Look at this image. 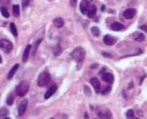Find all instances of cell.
Masks as SVG:
<instances>
[{"instance_id":"obj_32","label":"cell","mask_w":147,"mask_h":119,"mask_svg":"<svg viewBox=\"0 0 147 119\" xmlns=\"http://www.w3.org/2000/svg\"><path fill=\"white\" fill-rule=\"evenodd\" d=\"M140 28H141V29H143L144 31H146V26H140Z\"/></svg>"},{"instance_id":"obj_18","label":"cell","mask_w":147,"mask_h":119,"mask_svg":"<svg viewBox=\"0 0 147 119\" xmlns=\"http://www.w3.org/2000/svg\"><path fill=\"white\" fill-rule=\"evenodd\" d=\"M133 37H134L135 41H137V42H142V41H144V39H145V35H144V34H142V33L135 32V33H134V35H133Z\"/></svg>"},{"instance_id":"obj_10","label":"cell","mask_w":147,"mask_h":119,"mask_svg":"<svg viewBox=\"0 0 147 119\" xmlns=\"http://www.w3.org/2000/svg\"><path fill=\"white\" fill-rule=\"evenodd\" d=\"M56 90H57V86L56 85L51 86V87L47 90V92L45 93V95H44V99L47 100V99H49V98H51L52 96H53V94L56 92Z\"/></svg>"},{"instance_id":"obj_12","label":"cell","mask_w":147,"mask_h":119,"mask_svg":"<svg viewBox=\"0 0 147 119\" xmlns=\"http://www.w3.org/2000/svg\"><path fill=\"white\" fill-rule=\"evenodd\" d=\"M30 49H32V45L30 44L27 45L26 49H25V51H24V54H23V58H22L24 63H26L27 61H28V59H29V53H30Z\"/></svg>"},{"instance_id":"obj_4","label":"cell","mask_w":147,"mask_h":119,"mask_svg":"<svg viewBox=\"0 0 147 119\" xmlns=\"http://www.w3.org/2000/svg\"><path fill=\"white\" fill-rule=\"evenodd\" d=\"M97 115L99 118H112V113L109 109H107L105 108H97Z\"/></svg>"},{"instance_id":"obj_14","label":"cell","mask_w":147,"mask_h":119,"mask_svg":"<svg viewBox=\"0 0 147 119\" xmlns=\"http://www.w3.org/2000/svg\"><path fill=\"white\" fill-rule=\"evenodd\" d=\"M102 79L107 83H113L114 82V75L112 73H103L102 74Z\"/></svg>"},{"instance_id":"obj_11","label":"cell","mask_w":147,"mask_h":119,"mask_svg":"<svg viewBox=\"0 0 147 119\" xmlns=\"http://www.w3.org/2000/svg\"><path fill=\"white\" fill-rule=\"evenodd\" d=\"M96 12H97V8H96V6H94V5H91L90 7H88L87 9V16L88 18H90V19H92V18H94L96 15Z\"/></svg>"},{"instance_id":"obj_33","label":"cell","mask_w":147,"mask_h":119,"mask_svg":"<svg viewBox=\"0 0 147 119\" xmlns=\"http://www.w3.org/2000/svg\"><path fill=\"white\" fill-rule=\"evenodd\" d=\"M75 3H76V0H72V5L75 6Z\"/></svg>"},{"instance_id":"obj_24","label":"cell","mask_w":147,"mask_h":119,"mask_svg":"<svg viewBox=\"0 0 147 119\" xmlns=\"http://www.w3.org/2000/svg\"><path fill=\"white\" fill-rule=\"evenodd\" d=\"M14 100H15V97L13 94H10L7 98V104L8 105H12V104H14Z\"/></svg>"},{"instance_id":"obj_31","label":"cell","mask_w":147,"mask_h":119,"mask_svg":"<svg viewBox=\"0 0 147 119\" xmlns=\"http://www.w3.org/2000/svg\"><path fill=\"white\" fill-rule=\"evenodd\" d=\"M0 2L3 4H7V3H10V0H0Z\"/></svg>"},{"instance_id":"obj_23","label":"cell","mask_w":147,"mask_h":119,"mask_svg":"<svg viewBox=\"0 0 147 119\" xmlns=\"http://www.w3.org/2000/svg\"><path fill=\"white\" fill-rule=\"evenodd\" d=\"M91 33L94 35V36H99L100 35V30L97 26H92L91 27Z\"/></svg>"},{"instance_id":"obj_34","label":"cell","mask_w":147,"mask_h":119,"mask_svg":"<svg viewBox=\"0 0 147 119\" xmlns=\"http://www.w3.org/2000/svg\"><path fill=\"white\" fill-rule=\"evenodd\" d=\"M85 118H88V114H87V113H85Z\"/></svg>"},{"instance_id":"obj_17","label":"cell","mask_w":147,"mask_h":119,"mask_svg":"<svg viewBox=\"0 0 147 119\" xmlns=\"http://www.w3.org/2000/svg\"><path fill=\"white\" fill-rule=\"evenodd\" d=\"M18 68H19V64L18 63H16V64H15L14 67H12L11 68V70H10V72H9V73H8V79H9V80H10V79H12L13 78V76H14L15 75V73H16V71L18 70Z\"/></svg>"},{"instance_id":"obj_2","label":"cell","mask_w":147,"mask_h":119,"mask_svg":"<svg viewBox=\"0 0 147 119\" xmlns=\"http://www.w3.org/2000/svg\"><path fill=\"white\" fill-rule=\"evenodd\" d=\"M29 89V84L28 81H22L16 87V94L19 97H24Z\"/></svg>"},{"instance_id":"obj_22","label":"cell","mask_w":147,"mask_h":119,"mask_svg":"<svg viewBox=\"0 0 147 119\" xmlns=\"http://www.w3.org/2000/svg\"><path fill=\"white\" fill-rule=\"evenodd\" d=\"M8 113H9V111H8L7 108H2L1 110H0V118H5L8 115Z\"/></svg>"},{"instance_id":"obj_35","label":"cell","mask_w":147,"mask_h":119,"mask_svg":"<svg viewBox=\"0 0 147 119\" xmlns=\"http://www.w3.org/2000/svg\"><path fill=\"white\" fill-rule=\"evenodd\" d=\"M101 9H102V11H104V10H105V6H104V5H103V6H102V8H101Z\"/></svg>"},{"instance_id":"obj_15","label":"cell","mask_w":147,"mask_h":119,"mask_svg":"<svg viewBox=\"0 0 147 119\" xmlns=\"http://www.w3.org/2000/svg\"><path fill=\"white\" fill-rule=\"evenodd\" d=\"M87 9H88V1L86 0H82L80 4V10L82 14H86V12H87Z\"/></svg>"},{"instance_id":"obj_28","label":"cell","mask_w":147,"mask_h":119,"mask_svg":"<svg viewBox=\"0 0 147 119\" xmlns=\"http://www.w3.org/2000/svg\"><path fill=\"white\" fill-rule=\"evenodd\" d=\"M111 91V86H107L105 87V89L102 90V95H107L108 93H110Z\"/></svg>"},{"instance_id":"obj_21","label":"cell","mask_w":147,"mask_h":119,"mask_svg":"<svg viewBox=\"0 0 147 119\" xmlns=\"http://www.w3.org/2000/svg\"><path fill=\"white\" fill-rule=\"evenodd\" d=\"M13 15L15 17L20 16V7H19V5H13Z\"/></svg>"},{"instance_id":"obj_19","label":"cell","mask_w":147,"mask_h":119,"mask_svg":"<svg viewBox=\"0 0 147 119\" xmlns=\"http://www.w3.org/2000/svg\"><path fill=\"white\" fill-rule=\"evenodd\" d=\"M10 28H11V32H12V34L14 35L15 37H17V36H18V30H17V27H16V25H15L14 22H11V23H10Z\"/></svg>"},{"instance_id":"obj_20","label":"cell","mask_w":147,"mask_h":119,"mask_svg":"<svg viewBox=\"0 0 147 119\" xmlns=\"http://www.w3.org/2000/svg\"><path fill=\"white\" fill-rule=\"evenodd\" d=\"M0 12H1V14H2V16H3L4 18H9L10 14H9V12H8V9L6 7H4V6L0 7Z\"/></svg>"},{"instance_id":"obj_8","label":"cell","mask_w":147,"mask_h":119,"mask_svg":"<svg viewBox=\"0 0 147 119\" xmlns=\"http://www.w3.org/2000/svg\"><path fill=\"white\" fill-rule=\"evenodd\" d=\"M103 41L108 46H113L117 42V38L114 37V36H111V35H105L103 38Z\"/></svg>"},{"instance_id":"obj_29","label":"cell","mask_w":147,"mask_h":119,"mask_svg":"<svg viewBox=\"0 0 147 119\" xmlns=\"http://www.w3.org/2000/svg\"><path fill=\"white\" fill-rule=\"evenodd\" d=\"M30 0H23V8H26L29 6Z\"/></svg>"},{"instance_id":"obj_9","label":"cell","mask_w":147,"mask_h":119,"mask_svg":"<svg viewBox=\"0 0 147 119\" xmlns=\"http://www.w3.org/2000/svg\"><path fill=\"white\" fill-rule=\"evenodd\" d=\"M90 84L92 85V87L94 88V91L96 93H99L100 92V87H101V84H100V81L96 77H93V78L90 79Z\"/></svg>"},{"instance_id":"obj_6","label":"cell","mask_w":147,"mask_h":119,"mask_svg":"<svg viewBox=\"0 0 147 119\" xmlns=\"http://www.w3.org/2000/svg\"><path fill=\"white\" fill-rule=\"evenodd\" d=\"M28 100H22L21 102V104H19V108H18V114L20 116H22V115H24V113L26 112V110H27V108H28Z\"/></svg>"},{"instance_id":"obj_36","label":"cell","mask_w":147,"mask_h":119,"mask_svg":"<svg viewBox=\"0 0 147 119\" xmlns=\"http://www.w3.org/2000/svg\"><path fill=\"white\" fill-rule=\"evenodd\" d=\"M2 63V58H1V56H0V63Z\"/></svg>"},{"instance_id":"obj_26","label":"cell","mask_w":147,"mask_h":119,"mask_svg":"<svg viewBox=\"0 0 147 119\" xmlns=\"http://www.w3.org/2000/svg\"><path fill=\"white\" fill-rule=\"evenodd\" d=\"M41 42V39H39V40H37L35 43H34V47H33V54L34 55L35 53H36V50H37V47H38V45L40 44Z\"/></svg>"},{"instance_id":"obj_13","label":"cell","mask_w":147,"mask_h":119,"mask_svg":"<svg viewBox=\"0 0 147 119\" xmlns=\"http://www.w3.org/2000/svg\"><path fill=\"white\" fill-rule=\"evenodd\" d=\"M124 28H125V26L123 23H121V22H113L112 26H111V29L115 30V31H121Z\"/></svg>"},{"instance_id":"obj_30","label":"cell","mask_w":147,"mask_h":119,"mask_svg":"<svg viewBox=\"0 0 147 119\" xmlns=\"http://www.w3.org/2000/svg\"><path fill=\"white\" fill-rule=\"evenodd\" d=\"M102 56H104L105 58H112V55L109 54V53H106V52H103L102 53Z\"/></svg>"},{"instance_id":"obj_37","label":"cell","mask_w":147,"mask_h":119,"mask_svg":"<svg viewBox=\"0 0 147 119\" xmlns=\"http://www.w3.org/2000/svg\"><path fill=\"white\" fill-rule=\"evenodd\" d=\"M0 48H1V42H0Z\"/></svg>"},{"instance_id":"obj_16","label":"cell","mask_w":147,"mask_h":119,"mask_svg":"<svg viewBox=\"0 0 147 119\" xmlns=\"http://www.w3.org/2000/svg\"><path fill=\"white\" fill-rule=\"evenodd\" d=\"M53 22H54V26H55L56 27H58V28H61V27H63V26H64V25H65L64 20H63L62 18H56V19L53 21Z\"/></svg>"},{"instance_id":"obj_27","label":"cell","mask_w":147,"mask_h":119,"mask_svg":"<svg viewBox=\"0 0 147 119\" xmlns=\"http://www.w3.org/2000/svg\"><path fill=\"white\" fill-rule=\"evenodd\" d=\"M61 47H60V45H57V47H56V49L54 50V55L55 56H58V55H60V53H61Z\"/></svg>"},{"instance_id":"obj_7","label":"cell","mask_w":147,"mask_h":119,"mask_svg":"<svg viewBox=\"0 0 147 119\" xmlns=\"http://www.w3.org/2000/svg\"><path fill=\"white\" fill-rule=\"evenodd\" d=\"M135 14H136V10H135V9L129 8V9H127V10H125V11H124V13H123V16H124V18H125V19L130 20V19H132L134 16H135Z\"/></svg>"},{"instance_id":"obj_1","label":"cell","mask_w":147,"mask_h":119,"mask_svg":"<svg viewBox=\"0 0 147 119\" xmlns=\"http://www.w3.org/2000/svg\"><path fill=\"white\" fill-rule=\"evenodd\" d=\"M71 56H72V58H73L76 62L81 63V62H82L85 58V50L82 48V47H77V48L72 52Z\"/></svg>"},{"instance_id":"obj_25","label":"cell","mask_w":147,"mask_h":119,"mask_svg":"<svg viewBox=\"0 0 147 119\" xmlns=\"http://www.w3.org/2000/svg\"><path fill=\"white\" fill-rule=\"evenodd\" d=\"M125 116H127V118H133L134 117V112H133V110L132 109H129L128 112H127V114H125Z\"/></svg>"},{"instance_id":"obj_5","label":"cell","mask_w":147,"mask_h":119,"mask_svg":"<svg viewBox=\"0 0 147 119\" xmlns=\"http://www.w3.org/2000/svg\"><path fill=\"white\" fill-rule=\"evenodd\" d=\"M1 42V48L4 50V52L5 53H10L12 51V49H13V45H12L11 41L7 40V39H2V40H0Z\"/></svg>"},{"instance_id":"obj_3","label":"cell","mask_w":147,"mask_h":119,"mask_svg":"<svg viewBox=\"0 0 147 119\" xmlns=\"http://www.w3.org/2000/svg\"><path fill=\"white\" fill-rule=\"evenodd\" d=\"M51 80V75L48 71H43L41 72L39 76H38V79H37V84L40 87H43V86H46L50 82Z\"/></svg>"}]
</instances>
